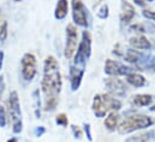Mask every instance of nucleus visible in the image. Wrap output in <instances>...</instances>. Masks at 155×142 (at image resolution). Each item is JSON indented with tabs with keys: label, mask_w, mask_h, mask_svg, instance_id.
Returning <instances> with one entry per match:
<instances>
[{
	"label": "nucleus",
	"mask_w": 155,
	"mask_h": 142,
	"mask_svg": "<svg viewBox=\"0 0 155 142\" xmlns=\"http://www.w3.org/2000/svg\"><path fill=\"white\" fill-rule=\"evenodd\" d=\"M153 96L150 94H136L135 97H132L131 99V104L134 106L142 107V106H148L152 104L153 102Z\"/></svg>",
	"instance_id": "nucleus-18"
},
{
	"label": "nucleus",
	"mask_w": 155,
	"mask_h": 142,
	"mask_svg": "<svg viewBox=\"0 0 155 142\" xmlns=\"http://www.w3.org/2000/svg\"><path fill=\"white\" fill-rule=\"evenodd\" d=\"M108 5L107 4H104L100 8H99V11H97V17L100 18V19H107L108 18Z\"/></svg>",
	"instance_id": "nucleus-20"
},
{
	"label": "nucleus",
	"mask_w": 155,
	"mask_h": 142,
	"mask_svg": "<svg viewBox=\"0 0 155 142\" xmlns=\"http://www.w3.org/2000/svg\"><path fill=\"white\" fill-rule=\"evenodd\" d=\"M126 82L134 87H142L146 85V78L136 72H132L126 75Z\"/></svg>",
	"instance_id": "nucleus-19"
},
{
	"label": "nucleus",
	"mask_w": 155,
	"mask_h": 142,
	"mask_svg": "<svg viewBox=\"0 0 155 142\" xmlns=\"http://www.w3.org/2000/svg\"><path fill=\"white\" fill-rule=\"evenodd\" d=\"M7 142H18V141H17V139H16V137H12V139L7 140Z\"/></svg>",
	"instance_id": "nucleus-30"
},
{
	"label": "nucleus",
	"mask_w": 155,
	"mask_h": 142,
	"mask_svg": "<svg viewBox=\"0 0 155 142\" xmlns=\"http://www.w3.org/2000/svg\"><path fill=\"white\" fill-rule=\"evenodd\" d=\"M91 107L95 116L101 118V117H105L106 113L108 112L120 110L121 102L108 93H102V94H96L94 97Z\"/></svg>",
	"instance_id": "nucleus-3"
},
{
	"label": "nucleus",
	"mask_w": 155,
	"mask_h": 142,
	"mask_svg": "<svg viewBox=\"0 0 155 142\" xmlns=\"http://www.w3.org/2000/svg\"><path fill=\"white\" fill-rule=\"evenodd\" d=\"M135 4H137L138 6H144L147 2H150V1H153V0H132Z\"/></svg>",
	"instance_id": "nucleus-29"
},
{
	"label": "nucleus",
	"mask_w": 155,
	"mask_h": 142,
	"mask_svg": "<svg viewBox=\"0 0 155 142\" xmlns=\"http://www.w3.org/2000/svg\"><path fill=\"white\" fill-rule=\"evenodd\" d=\"M155 139V130H147L129 136L125 142H149Z\"/></svg>",
	"instance_id": "nucleus-15"
},
{
	"label": "nucleus",
	"mask_w": 155,
	"mask_h": 142,
	"mask_svg": "<svg viewBox=\"0 0 155 142\" xmlns=\"http://www.w3.org/2000/svg\"><path fill=\"white\" fill-rule=\"evenodd\" d=\"M78 32L75 25L69 24L66 26V43H65V51L64 55L68 60L72 59V56L75 55L76 50L78 47Z\"/></svg>",
	"instance_id": "nucleus-9"
},
{
	"label": "nucleus",
	"mask_w": 155,
	"mask_h": 142,
	"mask_svg": "<svg viewBox=\"0 0 155 142\" xmlns=\"http://www.w3.org/2000/svg\"><path fill=\"white\" fill-rule=\"evenodd\" d=\"M7 123V117H6V112L2 105L0 104V128H5Z\"/></svg>",
	"instance_id": "nucleus-22"
},
{
	"label": "nucleus",
	"mask_w": 155,
	"mask_h": 142,
	"mask_svg": "<svg viewBox=\"0 0 155 142\" xmlns=\"http://www.w3.org/2000/svg\"><path fill=\"white\" fill-rule=\"evenodd\" d=\"M129 43L132 47V49H136V50H150L152 49L150 41L147 37H144L143 35L131 37Z\"/></svg>",
	"instance_id": "nucleus-13"
},
{
	"label": "nucleus",
	"mask_w": 155,
	"mask_h": 142,
	"mask_svg": "<svg viewBox=\"0 0 155 142\" xmlns=\"http://www.w3.org/2000/svg\"><path fill=\"white\" fill-rule=\"evenodd\" d=\"M154 124V119L146 115H131L125 117V119L119 124L118 131L120 134H130L137 130L147 129Z\"/></svg>",
	"instance_id": "nucleus-4"
},
{
	"label": "nucleus",
	"mask_w": 155,
	"mask_h": 142,
	"mask_svg": "<svg viewBox=\"0 0 155 142\" xmlns=\"http://www.w3.org/2000/svg\"><path fill=\"white\" fill-rule=\"evenodd\" d=\"M84 131H85V135H87V139L89 141H93V136H91V130H90V124L88 123H84Z\"/></svg>",
	"instance_id": "nucleus-25"
},
{
	"label": "nucleus",
	"mask_w": 155,
	"mask_h": 142,
	"mask_svg": "<svg viewBox=\"0 0 155 142\" xmlns=\"http://www.w3.org/2000/svg\"><path fill=\"white\" fill-rule=\"evenodd\" d=\"M21 73L23 79L28 82L31 81L36 75V57L33 54L27 53L23 55L21 60Z\"/></svg>",
	"instance_id": "nucleus-8"
},
{
	"label": "nucleus",
	"mask_w": 155,
	"mask_h": 142,
	"mask_svg": "<svg viewBox=\"0 0 155 142\" xmlns=\"http://www.w3.org/2000/svg\"><path fill=\"white\" fill-rule=\"evenodd\" d=\"M150 111H155V105H153V106L150 107Z\"/></svg>",
	"instance_id": "nucleus-31"
},
{
	"label": "nucleus",
	"mask_w": 155,
	"mask_h": 142,
	"mask_svg": "<svg viewBox=\"0 0 155 142\" xmlns=\"http://www.w3.org/2000/svg\"><path fill=\"white\" fill-rule=\"evenodd\" d=\"M2 62H4V53L0 51V72L2 68ZM2 87H4V84H2V79L0 78V92L2 91Z\"/></svg>",
	"instance_id": "nucleus-28"
},
{
	"label": "nucleus",
	"mask_w": 155,
	"mask_h": 142,
	"mask_svg": "<svg viewBox=\"0 0 155 142\" xmlns=\"http://www.w3.org/2000/svg\"><path fill=\"white\" fill-rule=\"evenodd\" d=\"M135 72L131 66H127L125 63H121L117 60H106L105 62V73L110 76H121V75H129L130 73Z\"/></svg>",
	"instance_id": "nucleus-11"
},
{
	"label": "nucleus",
	"mask_w": 155,
	"mask_h": 142,
	"mask_svg": "<svg viewBox=\"0 0 155 142\" xmlns=\"http://www.w3.org/2000/svg\"><path fill=\"white\" fill-rule=\"evenodd\" d=\"M61 75L59 63L54 56H47L43 63V76L41 81V90L43 93V104L46 111H53L59 99L61 91Z\"/></svg>",
	"instance_id": "nucleus-1"
},
{
	"label": "nucleus",
	"mask_w": 155,
	"mask_h": 142,
	"mask_svg": "<svg viewBox=\"0 0 155 142\" xmlns=\"http://www.w3.org/2000/svg\"><path fill=\"white\" fill-rule=\"evenodd\" d=\"M71 129H72V133H74L76 139H81L82 137V130L78 128L77 125H71Z\"/></svg>",
	"instance_id": "nucleus-26"
},
{
	"label": "nucleus",
	"mask_w": 155,
	"mask_h": 142,
	"mask_svg": "<svg viewBox=\"0 0 155 142\" xmlns=\"http://www.w3.org/2000/svg\"><path fill=\"white\" fill-rule=\"evenodd\" d=\"M124 59L134 69L155 72V55L146 54L136 49H126L124 51Z\"/></svg>",
	"instance_id": "nucleus-2"
},
{
	"label": "nucleus",
	"mask_w": 155,
	"mask_h": 142,
	"mask_svg": "<svg viewBox=\"0 0 155 142\" xmlns=\"http://www.w3.org/2000/svg\"><path fill=\"white\" fill-rule=\"evenodd\" d=\"M45 133H46L45 127H36V128H35V130H34V134H35V136H38V137L42 136Z\"/></svg>",
	"instance_id": "nucleus-27"
},
{
	"label": "nucleus",
	"mask_w": 155,
	"mask_h": 142,
	"mask_svg": "<svg viewBox=\"0 0 155 142\" xmlns=\"http://www.w3.org/2000/svg\"><path fill=\"white\" fill-rule=\"evenodd\" d=\"M84 71L83 68H79L76 66H70V85H71V90L72 91H77L81 86L83 75H84Z\"/></svg>",
	"instance_id": "nucleus-12"
},
{
	"label": "nucleus",
	"mask_w": 155,
	"mask_h": 142,
	"mask_svg": "<svg viewBox=\"0 0 155 142\" xmlns=\"http://www.w3.org/2000/svg\"><path fill=\"white\" fill-rule=\"evenodd\" d=\"M72 19L75 24L82 28L89 26V13L82 0H71Z\"/></svg>",
	"instance_id": "nucleus-7"
},
{
	"label": "nucleus",
	"mask_w": 155,
	"mask_h": 142,
	"mask_svg": "<svg viewBox=\"0 0 155 142\" xmlns=\"http://www.w3.org/2000/svg\"><path fill=\"white\" fill-rule=\"evenodd\" d=\"M105 86L108 91V94L113 96V97H125L127 93V85L125 84V81L118 79L117 76H110L107 79H105Z\"/></svg>",
	"instance_id": "nucleus-10"
},
{
	"label": "nucleus",
	"mask_w": 155,
	"mask_h": 142,
	"mask_svg": "<svg viewBox=\"0 0 155 142\" xmlns=\"http://www.w3.org/2000/svg\"><path fill=\"white\" fill-rule=\"evenodd\" d=\"M7 38V22H4L0 26V41L4 42Z\"/></svg>",
	"instance_id": "nucleus-23"
},
{
	"label": "nucleus",
	"mask_w": 155,
	"mask_h": 142,
	"mask_svg": "<svg viewBox=\"0 0 155 142\" xmlns=\"http://www.w3.org/2000/svg\"><path fill=\"white\" fill-rule=\"evenodd\" d=\"M142 14H143V17H146L147 19H150V20L155 22V12H153V11H149V10H143Z\"/></svg>",
	"instance_id": "nucleus-24"
},
{
	"label": "nucleus",
	"mask_w": 155,
	"mask_h": 142,
	"mask_svg": "<svg viewBox=\"0 0 155 142\" xmlns=\"http://www.w3.org/2000/svg\"><path fill=\"white\" fill-rule=\"evenodd\" d=\"M55 123L60 127H68L69 124V119H68V116L65 113H59L57 117H55Z\"/></svg>",
	"instance_id": "nucleus-21"
},
{
	"label": "nucleus",
	"mask_w": 155,
	"mask_h": 142,
	"mask_svg": "<svg viewBox=\"0 0 155 142\" xmlns=\"http://www.w3.org/2000/svg\"><path fill=\"white\" fill-rule=\"evenodd\" d=\"M69 12V2L68 0H58L57 5H55V10H54V17L58 20L64 19L68 16Z\"/></svg>",
	"instance_id": "nucleus-16"
},
{
	"label": "nucleus",
	"mask_w": 155,
	"mask_h": 142,
	"mask_svg": "<svg viewBox=\"0 0 155 142\" xmlns=\"http://www.w3.org/2000/svg\"><path fill=\"white\" fill-rule=\"evenodd\" d=\"M13 1H16V2H21L22 0H13Z\"/></svg>",
	"instance_id": "nucleus-32"
},
{
	"label": "nucleus",
	"mask_w": 155,
	"mask_h": 142,
	"mask_svg": "<svg viewBox=\"0 0 155 142\" xmlns=\"http://www.w3.org/2000/svg\"><path fill=\"white\" fill-rule=\"evenodd\" d=\"M135 7L126 0H121V13H120V20L123 24H129L132 18L135 17Z\"/></svg>",
	"instance_id": "nucleus-14"
},
{
	"label": "nucleus",
	"mask_w": 155,
	"mask_h": 142,
	"mask_svg": "<svg viewBox=\"0 0 155 142\" xmlns=\"http://www.w3.org/2000/svg\"><path fill=\"white\" fill-rule=\"evenodd\" d=\"M119 121H120V116L117 111H112L107 115L106 119H105V127L110 130V131H114L119 127Z\"/></svg>",
	"instance_id": "nucleus-17"
},
{
	"label": "nucleus",
	"mask_w": 155,
	"mask_h": 142,
	"mask_svg": "<svg viewBox=\"0 0 155 142\" xmlns=\"http://www.w3.org/2000/svg\"><path fill=\"white\" fill-rule=\"evenodd\" d=\"M8 113L12 123V131L15 134H21L23 130V121L21 112V103L16 91L11 92L8 97Z\"/></svg>",
	"instance_id": "nucleus-6"
},
{
	"label": "nucleus",
	"mask_w": 155,
	"mask_h": 142,
	"mask_svg": "<svg viewBox=\"0 0 155 142\" xmlns=\"http://www.w3.org/2000/svg\"><path fill=\"white\" fill-rule=\"evenodd\" d=\"M90 55H91V35L89 31L85 30V31H83L82 39L78 43L72 66L85 69V65H87V61L90 57Z\"/></svg>",
	"instance_id": "nucleus-5"
}]
</instances>
